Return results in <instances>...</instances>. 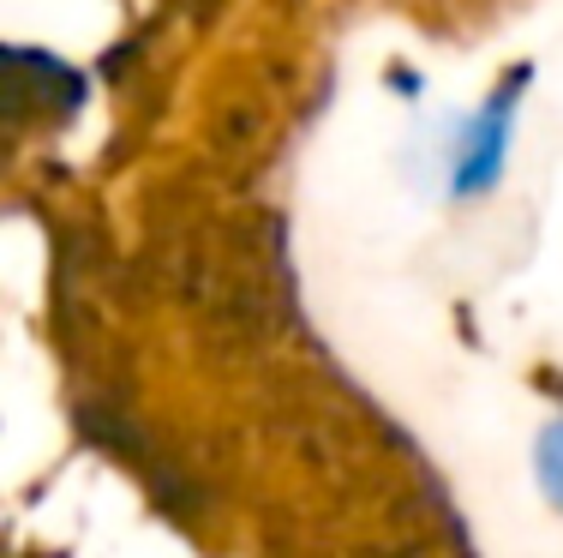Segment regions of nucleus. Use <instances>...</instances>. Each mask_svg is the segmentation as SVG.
<instances>
[{
  "label": "nucleus",
  "instance_id": "f257e3e1",
  "mask_svg": "<svg viewBox=\"0 0 563 558\" xmlns=\"http://www.w3.org/2000/svg\"><path fill=\"white\" fill-rule=\"evenodd\" d=\"M545 486L563 499V433H552L545 438Z\"/></svg>",
  "mask_w": 563,
  "mask_h": 558
}]
</instances>
